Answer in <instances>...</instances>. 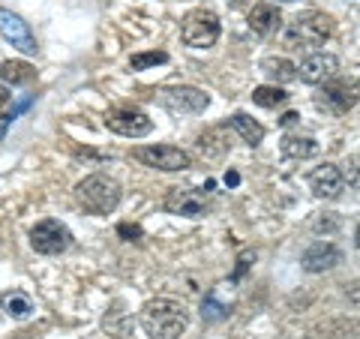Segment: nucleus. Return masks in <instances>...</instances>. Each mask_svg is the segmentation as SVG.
Returning a JSON list of instances; mask_svg holds the SVG:
<instances>
[{
	"label": "nucleus",
	"instance_id": "nucleus-10",
	"mask_svg": "<svg viewBox=\"0 0 360 339\" xmlns=\"http://www.w3.org/2000/svg\"><path fill=\"white\" fill-rule=\"evenodd\" d=\"M0 37L13 45V49H18L21 54H37L39 51L37 37H33L30 25L21 15L9 13V9H0Z\"/></svg>",
	"mask_w": 360,
	"mask_h": 339
},
{
	"label": "nucleus",
	"instance_id": "nucleus-20",
	"mask_svg": "<svg viewBox=\"0 0 360 339\" xmlns=\"http://www.w3.org/2000/svg\"><path fill=\"white\" fill-rule=\"evenodd\" d=\"M0 303H4V312L9 319H18V321L30 319V312H33V303L25 291H6V295H0Z\"/></svg>",
	"mask_w": 360,
	"mask_h": 339
},
{
	"label": "nucleus",
	"instance_id": "nucleus-14",
	"mask_svg": "<svg viewBox=\"0 0 360 339\" xmlns=\"http://www.w3.org/2000/svg\"><path fill=\"white\" fill-rule=\"evenodd\" d=\"M342 186H345V177L336 162H324L309 174V189L319 198H336L342 192Z\"/></svg>",
	"mask_w": 360,
	"mask_h": 339
},
{
	"label": "nucleus",
	"instance_id": "nucleus-23",
	"mask_svg": "<svg viewBox=\"0 0 360 339\" xmlns=\"http://www.w3.org/2000/svg\"><path fill=\"white\" fill-rule=\"evenodd\" d=\"M156 63H168V54L165 51H144V54H132V60H129V66L135 72L148 70V66H156Z\"/></svg>",
	"mask_w": 360,
	"mask_h": 339
},
{
	"label": "nucleus",
	"instance_id": "nucleus-17",
	"mask_svg": "<svg viewBox=\"0 0 360 339\" xmlns=\"http://www.w3.org/2000/svg\"><path fill=\"white\" fill-rule=\"evenodd\" d=\"M33 78H37V70L25 60H4L0 63V82L21 87V84H30Z\"/></svg>",
	"mask_w": 360,
	"mask_h": 339
},
{
	"label": "nucleus",
	"instance_id": "nucleus-8",
	"mask_svg": "<svg viewBox=\"0 0 360 339\" xmlns=\"http://www.w3.org/2000/svg\"><path fill=\"white\" fill-rule=\"evenodd\" d=\"M105 127L117 135H127V139H141L153 129V120L135 105H117L105 111Z\"/></svg>",
	"mask_w": 360,
	"mask_h": 339
},
{
	"label": "nucleus",
	"instance_id": "nucleus-7",
	"mask_svg": "<svg viewBox=\"0 0 360 339\" xmlns=\"http://www.w3.org/2000/svg\"><path fill=\"white\" fill-rule=\"evenodd\" d=\"M132 156L148 168H156V172H186L193 165L189 153L174 148V144H148V148H139Z\"/></svg>",
	"mask_w": 360,
	"mask_h": 339
},
{
	"label": "nucleus",
	"instance_id": "nucleus-9",
	"mask_svg": "<svg viewBox=\"0 0 360 339\" xmlns=\"http://www.w3.org/2000/svg\"><path fill=\"white\" fill-rule=\"evenodd\" d=\"M162 207L174 217H189V219H198L205 217L210 201H207V192L205 189H172L162 201Z\"/></svg>",
	"mask_w": 360,
	"mask_h": 339
},
{
	"label": "nucleus",
	"instance_id": "nucleus-27",
	"mask_svg": "<svg viewBox=\"0 0 360 339\" xmlns=\"http://www.w3.org/2000/svg\"><path fill=\"white\" fill-rule=\"evenodd\" d=\"M117 234L123 237V241H141V229H139V225H129V222H120Z\"/></svg>",
	"mask_w": 360,
	"mask_h": 339
},
{
	"label": "nucleus",
	"instance_id": "nucleus-16",
	"mask_svg": "<svg viewBox=\"0 0 360 339\" xmlns=\"http://www.w3.org/2000/svg\"><path fill=\"white\" fill-rule=\"evenodd\" d=\"M229 127L240 135V139L250 144V148H258V144L264 141V127L258 120H252L250 115H243V111H238V115L229 117Z\"/></svg>",
	"mask_w": 360,
	"mask_h": 339
},
{
	"label": "nucleus",
	"instance_id": "nucleus-5",
	"mask_svg": "<svg viewBox=\"0 0 360 339\" xmlns=\"http://www.w3.org/2000/svg\"><path fill=\"white\" fill-rule=\"evenodd\" d=\"M222 33V25L217 13H210V9H193V13H186L184 25H180V37L189 49H210V45H217Z\"/></svg>",
	"mask_w": 360,
	"mask_h": 339
},
{
	"label": "nucleus",
	"instance_id": "nucleus-24",
	"mask_svg": "<svg viewBox=\"0 0 360 339\" xmlns=\"http://www.w3.org/2000/svg\"><path fill=\"white\" fill-rule=\"evenodd\" d=\"M229 312L231 307H222V303H217V298L207 295L205 300H201V315H205L207 321H222V319H229Z\"/></svg>",
	"mask_w": 360,
	"mask_h": 339
},
{
	"label": "nucleus",
	"instance_id": "nucleus-22",
	"mask_svg": "<svg viewBox=\"0 0 360 339\" xmlns=\"http://www.w3.org/2000/svg\"><path fill=\"white\" fill-rule=\"evenodd\" d=\"M198 151L207 156V160H217V156H222L225 151H229V141H222V129H210L198 139Z\"/></svg>",
	"mask_w": 360,
	"mask_h": 339
},
{
	"label": "nucleus",
	"instance_id": "nucleus-26",
	"mask_svg": "<svg viewBox=\"0 0 360 339\" xmlns=\"http://www.w3.org/2000/svg\"><path fill=\"white\" fill-rule=\"evenodd\" d=\"M342 177H345V184L352 189H360V156H352V160L345 162Z\"/></svg>",
	"mask_w": 360,
	"mask_h": 339
},
{
	"label": "nucleus",
	"instance_id": "nucleus-2",
	"mask_svg": "<svg viewBox=\"0 0 360 339\" xmlns=\"http://www.w3.org/2000/svg\"><path fill=\"white\" fill-rule=\"evenodd\" d=\"M333 30H336V21L328 13L309 9V13L297 15L283 30V45L285 49H321L333 37Z\"/></svg>",
	"mask_w": 360,
	"mask_h": 339
},
{
	"label": "nucleus",
	"instance_id": "nucleus-3",
	"mask_svg": "<svg viewBox=\"0 0 360 339\" xmlns=\"http://www.w3.org/2000/svg\"><path fill=\"white\" fill-rule=\"evenodd\" d=\"M75 198H78V205L87 213H94V217H108V213H115L120 205V184L115 177L96 172L75 186Z\"/></svg>",
	"mask_w": 360,
	"mask_h": 339
},
{
	"label": "nucleus",
	"instance_id": "nucleus-28",
	"mask_svg": "<svg viewBox=\"0 0 360 339\" xmlns=\"http://www.w3.org/2000/svg\"><path fill=\"white\" fill-rule=\"evenodd\" d=\"M300 117L295 115V111H288V115H283V120H279V123H283V127H291V123H297Z\"/></svg>",
	"mask_w": 360,
	"mask_h": 339
},
{
	"label": "nucleus",
	"instance_id": "nucleus-6",
	"mask_svg": "<svg viewBox=\"0 0 360 339\" xmlns=\"http://www.w3.org/2000/svg\"><path fill=\"white\" fill-rule=\"evenodd\" d=\"M30 246L39 255H60L72 246V231L58 219H42L30 229Z\"/></svg>",
	"mask_w": 360,
	"mask_h": 339
},
{
	"label": "nucleus",
	"instance_id": "nucleus-25",
	"mask_svg": "<svg viewBox=\"0 0 360 339\" xmlns=\"http://www.w3.org/2000/svg\"><path fill=\"white\" fill-rule=\"evenodd\" d=\"M13 120H15L13 96H9V90H6V87H0V135H4V129H6Z\"/></svg>",
	"mask_w": 360,
	"mask_h": 339
},
{
	"label": "nucleus",
	"instance_id": "nucleus-15",
	"mask_svg": "<svg viewBox=\"0 0 360 339\" xmlns=\"http://www.w3.org/2000/svg\"><path fill=\"white\" fill-rule=\"evenodd\" d=\"M279 25H283V13L274 4H255L250 9V27L258 33V37H270L276 33Z\"/></svg>",
	"mask_w": 360,
	"mask_h": 339
},
{
	"label": "nucleus",
	"instance_id": "nucleus-31",
	"mask_svg": "<svg viewBox=\"0 0 360 339\" xmlns=\"http://www.w3.org/2000/svg\"><path fill=\"white\" fill-rule=\"evenodd\" d=\"M283 4H295V0H283Z\"/></svg>",
	"mask_w": 360,
	"mask_h": 339
},
{
	"label": "nucleus",
	"instance_id": "nucleus-19",
	"mask_svg": "<svg viewBox=\"0 0 360 339\" xmlns=\"http://www.w3.org/2000/svg\"><path fill=\"white\" fill-rule=\"evenodd\" d=\"M262 72L267 78H274V82H279V84H288V82H295L297 78V66L291 60H285V58H264L262 60Z\"/></svg>",
	"mask_w": 360,
	"mask_h": 339
},
{
	"label": "nucleus",
	"instance_id": "nucleus-13",
	"mask_svg": "<svg viewBox=\"0 0 360 339\" xmlns=\"http://www.w3.org/2000/svg\"><path fill=\"white\" fill-rule=\"evenodd\" d=\"M336 70H340V60H336L333 54L319 51V54H309V58L297 66V78H300V82H307V84L319 87V84L328 82V78H333Z\"/></svg>",
	"mask_w": 360,
	"mask_h": 339
},
{
	"label": "nucleus",
	"instance_id": "nucleus-1",
	"mask_svg": "<svg viewBox=\"0 0 360 339\" xmlns=\"http://www.w3.org/2000/svg\"><path fill=\"white\" fill-rule=\"evenodd\" d=\"M139 321L150 339H180L189 327V312H186L184 303L168 300V298H156V300H148L141 307Z\"/></svg>",
	"mask_w": 360,
	"mask_h": 339
},
{
	"label": "nucleus",
	"instance_id": "nucleus-4",
	"mask_svg": "<svg viewBox=\"0 0 360 339\" xmlns=\"http://www.w3.org/2000/svg\"><path fill=\"white\" fill-rule=\"evenodd\" d=\"M360 103V78H328L324 84H319L315 94V105L328 115H348Z\"/></svg>",
	"mask_w": 360,
	"mask_h": 339
},
{
	"label": "nucleus",
	"instance_id": "nucleus-29",
	"mask_svg": "<svg viewBox=\"0 0 360 339\" xmlns=\"http://www.w3.org/2000/svg\"><path fill=\"white\" fill-rule=\"evenodd\" d=\"M225 184H229V186H238V184H240V177L234 174V172H229V174H225Z\"/></svg>",
	"mask_w": 360,
	"mask_h": 339
},
{
	"label": "nucleus",
	"instance_id": "nucleus-11",
	"mask_svg": "<svg viewBox=\"0 0 360 339\" xmlns=\"http://www.w3.org/2000/svg\"><path fill=\"white\" fill-rule=\"evenodd\" d=\"M160 103L172 111H180V115H198V111H205L210 105V96L205 90L198 87H168L160 94Z\"/></svg>",
	"mask_w": 360,
	"mask_h": 339
},
{
	"label": "nucleus",
	"instance_id": "nucleus-12",
	"mask_svg": "<svg viewBox=\"0 0 360 339\" xmlns=\"http://www.w3.org/2000/svg\"><path fill=\"white\" fill-rule=\"evenodd\" d=\"M340 262H342V252H340V246L330 241H315L300 258L307 274H324V270H333Z\"/></svg>",
	"mask_w": 360,
	"mask_h": 339
},
{
	"label": "nucleus",
	"instance_id": "nucleus-30",
	"mask_svg": "<svg viewBox=\"0 0 360 339\" xmlns=\"http://www.w3.org/2000/svg\"><path fill=\"white\" fill-rule=\"evenodd\" d=\"M354 243H357V250H360V225H357V231H354Z\"/></svg>",
	"mask_w": 360,
	"mask_h": 339
},
{
	"label": "nucleus",
	"instance_id": "nucleus-18",
	"mask_svg": "<svg viewBox=\"0 0 360 339\" xmlns=\"http://www.w3.org/2000/svg\"><path fill=\"white\" fill-rule=\"evenodd\" d=\"M283 153L295 156V160H309L319 153V141L312 135H285L283 139Z\"/></svg>",
	"mask_w": 360,
	"mask_h": 339
},
{
	"label": "nucleus",
	"instance_id": "nucleus-21",
	"mask_svg": "<svg viewBox=\"0 0 360 339\" xmlns=\"http://www.w3.org/2000/svg\"><path fill=\"white\" fill-rule=\"evenodd\" d=\"M252 103L262 105V108H276V105L288 103V94L283 87H276V84H262V87L252 90Z\"/></svg>",
	"mask_w": 360,
	"mask_h": 339
}]
</instances>
